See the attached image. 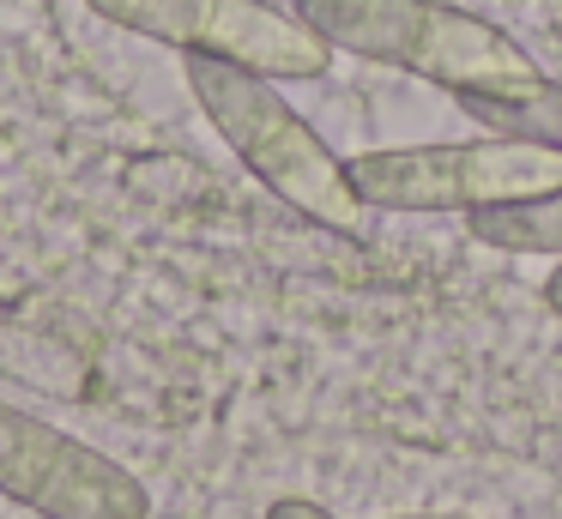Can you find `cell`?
I'll return each mask as SVG.
<instances>
[{"label":"cell","instance_id":"6","mask_svg":"<svg viewBox=\"0 0 562 519\" xmlns=\"http://www.w3.org/2000/svg\"><path fill=\"white\" fill-rule=\"evenodd\" d=\"M472 241L502 253H550L562 260V188L532 193V200H508V205H484V212H465Z\"/></svg>","mask_w":562,"mask_h":519},{"label":"cell","instance_id":"2","mask_svg":"<svg viewBox=\"0 0 562 519\" xmlns=\"http://www.w3.org/2000/svg\"><path fill=\"white\" fill-rule=\"evenodd\" d=\"M182 60L200 115L218 127V139L243 157V169L272 200H284L291 212H303L308 224L333 229V236H363L369 205L357 200L345 157L284 103L279 79H260V72L212 55H182Z\"/></svg>","mask_w":562,"mask_h":519},{"label":"cell","instance_id":"3","mask_svg":"<svg viewBox=\"0 0 562 519\" xmlns=\"http://www.w3.org/2000/svg\"><path fill=\"white\" fill-rule=\"evenodd\" d=\"M357 200L369 212H484V205L532 200L562 188V151L514 133L441 145H387V151L345 157Z\"/></svg>","mask_w":562,"mask_h":519},{"label":"cell","instance_id":"8","mask_svg":"<svg viewBox=\"0 0 562 519\" xmlns=\"http://www.w3.org/2000/svg\"><path fill=\"white\" fill-rule=\"evenodd\" d=\"M267 519H339V514H327V507L308 501V495H279V501L267 507Z\"/></svg>","mask_w":562,"mask_h":519},{"label":"cell","instance_id":"9","mask_svg":"<svg viewBox=\"0 0 562 519\" xmlns=\"http://www.w3.org/2000/svg\"><path fill=\"white\" fill-rule=\"evenodd\" d=\"M538 296H544V308H550V314H557V320H562V260H557V272L544 278V290H538Z\"/></svg>","mask_w":562,"mask_h":519},{"label":"cell","instance_id":"7","mask_svg":"<svg viewBox=\"0 0 562 519\" xmlns=\"http://www.w3.org/2000/svg\"><path fill=\"white\" fill-rule=\"evenodd\" d=\"M460 109L490 133H514V139L562 151V79H538L520 97H460Z\"/></svg>","mask_w":562,"mask_h":519},{"label":"cell","instance_id":"5","mask_svg":"<svg viewBox=\"0 0 562 519\" xmlns=\"http://www.w3.org/2000/svg\"><path fill=\"white\" fill-rule=\"evenodd\" d=\"M0 495L43 519H146L151 495L122 459L0 398Z\"/></svg>","mask_w":562,"mask_h":519},{"label":"cell","instance_id":"10","mask_svg":"<svg viewBox=\"0 0 562 519\" xmlns=\"http://www.w3.org/2000/svg\"><path fill=\"white\" fill-rule=\"evenodd\" d=\"M393 519H472V514H393Z\"/></svg>","mask_w":562,"mask_h":519},{"label":"cell","instance_id":"4","mask_svg":"<svg viewBox=\"0 0 562 519\" xmlns=\"http://www.w3.org/2000/svg\"><path fill=\"white\" fill-rule=\"evenodd\" d=\"M103 24L164 43L176 55H212L260 79H321L339 48L272 0H86Z\"/></svg>","mask_w":562,"mask_h":519},{"label":"cell","instance_id":"1","mask_svg":"<svg viewBox=\"0 0 562 519\" xmlns=\"http://www.w3.org/2000/svg\"><path fill=\"white\" fill-rule=\"evenodd\" d=\"M296 19L333 48L400 67L453 97H520L544 72L502 24L448 0H291Z\"/></svg>","mask_w":562,"mask_h":519}]
</instances>
